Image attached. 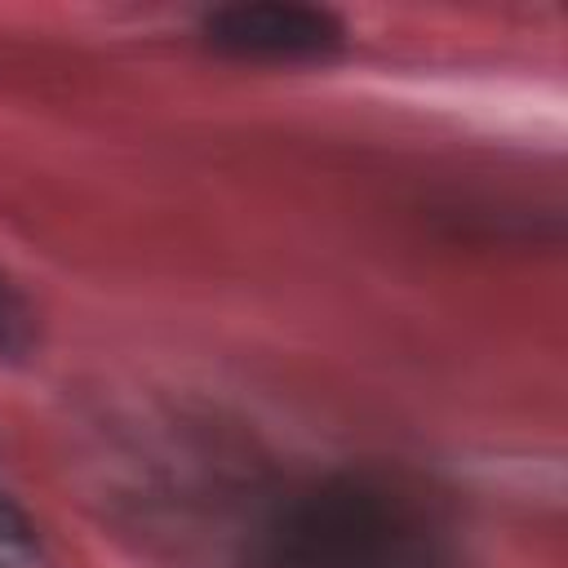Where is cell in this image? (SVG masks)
Segmentation results:
<instances>
[{
    "instance_id": "3957f363",
    "label": "cell",
    "mask_w": 568,
    "mask_h": 568,
    "mask_svg": "<svg viewBox=\"0 0 568 568\" xmlns=\"http://www.w3.org/2000/svg\"><path fill=\"white\" fill-rule=\"evenodd\" d=\"M36 555V532L27 524V515L0 497V568H22Z\"/></svg>"
},
{
    "instance_id": "277c9868",
    "label": "cell",
    "mask_w": 568,
    "mask_h": 568,
    "mask_svg": "<svg viewBox=\"0 0 568 568\" xmlns=\"http://www.w3.org/2000/svg\"><path fill=\"white\" fill-rule=\"evenodd\" d=\"M27 337H31L27 311H22V302L9 293V284L0 280V351H22Z\"/></svg>"
},
{
    "instance_id": "6da1fadb",
    "label": "cell",
    "mask_w": 568,
    "mask_h": 568,
    "mask_svg": "<svg viewBox=\"0 0 568 568\" xmlns=\"http://www.w3.org/2000/svg\"><path fill=\"white\" fill-rule=\"evenodd\" d=\"M244 568H448V537L404 479L346 470L284 497L248 537Z\"/></svg>"
},
{
    "instance_id": "7a4b0ae2",
    "label": "cell",
    "mask_w": 568,
    "mask_h": 568,
    "mask_svg": "<svg viewBox=\"0 0 568 568\" xmlns=\"http://www.w3.org/2000/svg\"><path fill=\"white\" fill-rule=\"evenodd\" d=\"M204 40L231 58H320L342 44V22L311 4H226L204 18Z\"/></svg>"
}]
</instances>
